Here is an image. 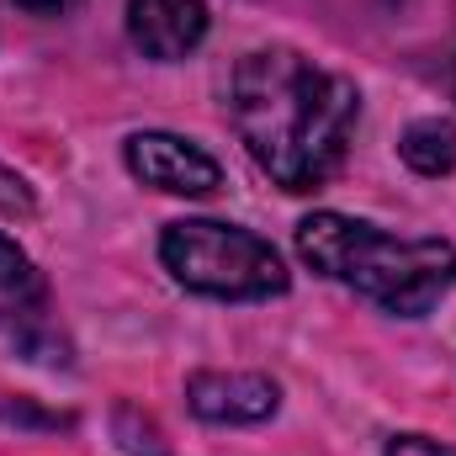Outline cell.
Masks as SVG:
<instances>
[{"label": "cell", "instance_id": "3957f363", "mask_svg": "<svg viewBox=\"0 0 456 456\" xmlns=\"http://www.w3.org/2000/svg\"><path fill=\"white\" fill-rule=\"evenodd\" d=\"M159 260L165 271L202 297H224V303H255V297H276L287 292V265L281 255L239 224L218 218H181L159 233Z\"/></svg>", "mask_w": 456, "mask_h": 456}, {"label": "cell", "instance_id": "8fae6325", "mask_svg": "<svg viewBox=\"0 0 456 456\" xmlns=\"http://www.w3.org/2000/svg\"><path fill=\"white\" fill-rule=\"evenodd\" d=\"M16 5H27V11H37V16H53V11H64V5H75V0H16Z\"/></svg>", "mask_w": 456, "mask_h": 456}, {"label": "cell", "instance_id": "8992f818", "mask_svg": "<svg viewBox=\"0 0 456 456\" xmlns=\"http://www.w3.org/2000/svg\"><path fill=\"white\" fill-rule=\"evenodd\" d=\"M127 32L149 59L175 64L208 37V0H127Z\"/></svg>", "mask_w": 456, "mask_h": 456}, {"label": "cell", "instance_id": "52a82bcc", "mask_svg": "<svg viewBox=\"0 0 456 456\" xmlns=\"http://www.w3.org/2000/svg\"><path fill=\"white\" fill-rule=\"evenodd\" d=\"M43 314V276L32 255L0 233V330H27Z\"/></svg>", "mask_w": 456, "mask_h": 456}, {"label": "cell", "instance_id": "5b68a950", "mask_svg": "<svg viewBox=\"0 0 456 456\" xmlns=\"http://www.w3.org/2000/svg\"><path fill=\"white\" fill-rule=\"evenodd\" d=\"M186 403L208 425H260L276 414L281 387L265 371H191Z\"/></svg>", "mask_w": 456, "mask_h": 456}, {"label": "cell", "instance_id": "30bf717a", "mask_svg": "<svg viewBox=\"0 0 456 456\" xmlns=\"http://www.w3.org/2000/svg\"><path fill=\"white\" fill-rule=\"evenodd\" d=\"M387 456H456V446H441L430 436H393L387 441Z\"/></svg>", "mask_w": 456, "mask_h": 456}, {"label": "cell", "instance_id": "277c9868", "mask_svg": "<svg viewBox=\"0 0 456 456\" xmlns=\"http://www.w3.org/2000/svg\"><path fill=\"white\" fill-rule=\"evenodd\" d=\"M122 159L143 186L170 191V197H208L224 181L218 159L208 149H197L191 138H175V133H133Z\"/></svg>", "mask_w": 456, "mask_h": 456}, {"label": "cell", "instance_id": "7a4b0ae2", "mask_svg": "<svg viewBox=\"0 0 456 456\" xmlns=\"http://www.w3.org/2000/svg\"><path fill=\"white\" fill-rule=\"evenodd\" d=\"M297 255L319 276L361 292L366 303H377L398 319L430 314L456 287V244L398 239V233L366 224V218H350V213L303 218L297 224Z\"/></svg>", "mask_w": 456, "mask_h": 456}, {"label": "cell", "instance_id": "ba28073f", "mask_svg": "<svg viewBox=\"0 0 456 456\" xmlns=\"http://www.w3.org/2000/svg\"><path fill=\"white\" fill-rule=\"evenodd\" d=\"M398 154L419 175H446V170H456V122H446V117L409 122V133L398 138Z\"/></svg>", "mask_w": 456, "mask_h": 456}, {"label": "cell", "instance_id": "9c48e42d", "mask_svg": "<svg viewBox=\"0 0 456 456\" xmlns=\"http://www.w3.org/2000/svg\"><path fill=\"white\" fill-rule=\"evenodd\" d=\"M37 202H32V186L16 175V170H5L0 165V213H16V218H27Z\"/></svg>", "mask_w": 456, "mask_h": 456}, {"label": "cell", "instance_id": "6da1fadb", "mask_svg": "<svg viewBox=\"0 0 456 456\" xmlns=\"http://www.w3.org/2000/svg\"><path fill=\"white\" fill-rule=\"evenodd\" d=\"M233 133L281 191H319L350 154L361 91L297 48H255L228 86Z\"/></svg>", "mask_w": 456, "mask_h": 456}]
</instances>
